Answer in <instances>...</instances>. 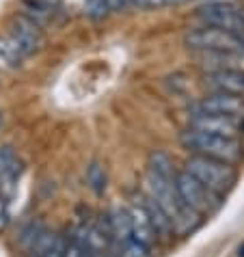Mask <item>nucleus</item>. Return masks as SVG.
I'll list each match as a JSON object with an SVG mask.
<instances>
[{
    "label": "nucleus",
    "instance_id": "obj_1",
    "mask_svg": "<svg viewBox=\"0 0 244 257\" xmlns=\"http://www.w3.org/2000/svg\"><path fill=\"white\" fill-rule=\"evenodd\" d=\"M152 199H156L158 203L162 205V210L169 214L171 223H173V231L179 235H186V233H192L199 227L201 223V214L195 212L192 208H188L182 197L177 195V188L173 180H167V177H160L156 175L154 171H147L145 175V190Z\"/></svg>",
    "mask_w": 244,
    "mask_h": 257
},
{
    "label": "nucleus",
    "instance_id": "obj_2",
    "mask_svg": "<svg viewBox=\"0 0 244 257\" xmlns=\"http://www.w3.org/2000/svg\"><path fill=\"white\" fill-rule=\"evenodd\" d=\"M179 143L190 154L207 156V158H216L229 164L238 162L242 158V143L238 139L218 137V134L195 130V127H188V130H184L179 134Z\"/></svg>",
    "mask_w": 244,
    "mask_h": 257
},
{
    "label": "nucleus",
    "instance_id": "obj_3",
    "mask_svg": "<svg viewBox=\"0 0 244 257\" xmlns=\"http://www.w3.org/2000/svg\"><path fill=\"white\" fill-rule=\"evenodd\" d=\"M184 171H188L192 177H197L203 186H207L216 195L229 190L235 182V171L229 162L207 158V156H199V154H190L186 158Z\"/></svg>",
    "mask_w": 244,
    "mask_h": 257
},
{
    "label": "nucleus",
    "instance_id": "obj_4",
    "mask_svg": "<svg viewBox=\"0 0 244 257\" xmlns=\"http://www.w3.org/2000/svg\"><path fill=\"white\" fill-rule=\"evenodd\" d=\"M184 44L190 50H229V52H244V37L229 31H222L218 26H199L195 31H188L184 37Z\"/></svg>",
    "mask_w": 244,
    "mask_h": 257
},
{
    "label": "nucleus",
    "instance_id": "obj_5",
    "mask_svg": "<svg viewBox=\"0 0 244 257\" xmlns=\"http://www.w3.org/2000/svg\"><path fill=\"white\" fill-rule=\"evenodd\" d=\"M173 184L177 188V195L182 197V201L195 212L205 214L216 208V192H212L207 186H203L188 171H177L173 177Z\"/></svg>",
    "mask_w": 244,
    "mask_h": 257
},
{
    "label": "nucleus",
    "instance_id": "obj_6",
    "mask_svg": "<svg viewBox=\"0 0 244 257\" xmlns=\"http://www.w3.org/2000/svg\"><path fill=\"white\" fill-rule=\"evenodd\" d=\"M197 18L207 26H218L244 37V9L238 5H201Z\"/></svg>",
    "mask_w": 244,
    "mask_h": 257
},
{
    "label": "nucleus",
    "instance_id": "obj_7",
    "mask_svg": "<svg viewBox=\"0 0 244 257\" xmlns=\"http://www.w3.org/2000/svg\"><path fill=\"white\" fill-rule=\"evenodd\" d=\"M190 127L210 132V134H218V137H229V139H238V134L242 132L240 119L197 110V108H190Z\"/></svg>",
    "mask_w": 244,
    "mask_h": 257
},
{
    "label": "nucleus",
    "instance_id": "obj_8",
    "mask_svg": "<svg viewBox=\"0 0 244 257\" xmlns=\"http://www.w3.org/2000/svg\"><path fill=\"white\" fill-rule=\"evenodd\" d=\"M192 59L197 67L203 71H222L238 69L244 71V52H229V50H192Z\"/></svg>",
    "mask_w": 244,
    "mask_h": 257
},
{
    "label": "nucleus",
    "instance_id": "obj_9",
    "mask_svg": "<svg viewBox=\"0 0 244 257\" xmlns=\"http://www.w3.org/2000/svg\"><path fill=\"white\" fill-rule=\"evenodd\" d=\"M9 35L13 41L20 46V50L24 52V56L35 54L44 44V35H41V26L35 24L33 20H28L26 16H16L9 24Z\"/></svg>",
    "mask_w": 244,
    "mask_h": 257
},
{
    "label": "nucleus",
    "instance_id": "obj_10",
    "mask_svg": "<svg viewBox=\"0 0 244 257\" xmlns=\"http://www.w3.org/2000/svg\"><path fill=\"white\" fill-rule=\"evenodd\" d=\"M192 108L205 110V112H216V115H227L233 119L244 117V97L233 93H220V91H210L201 102H197Z\"/></svg>",
    "mask_w": 244,
    "mask_h": 257
},
{
    "label": "nucleus",
    "instance_id": "obj_11",
    "mask_svg": "<svg viewBox=\"0 0 244 257\" xmlns=\"http://www.w3.org/2000/svg\"><path fill=\"white\" fill-rule=\"evenodd\" d=\"M203 87L207 91H220V93H233L244 97V71H238V69L205 71Z\"/></svg>",
    "mask_w": 244,
    "mask_h": 257
},
{
    "label": "nucleus",
    "instance_id": "obj_12",
    "mask_svg": "<svg viewBox=\"0 0 244 257\" xmlns=\"http://www.w3.org/2000/svg\"><path fill=\"white\" fill-rule=\"evenodd\" d=\"M128 210H130V218H132V235H134V240H139V242H143V244L152 246L158 235H156V229H154L152 220H149V216H147L145 208H143V203L139 201V197H136V192L132 195V203H130V208Z\"/></svg>",
    "mask_w": 244,
    "mask_h": 257
},
{
    "label": "nucleus",
    "instance_id": "obj_13",
    "mask_svg": "<svg viewBox=\"0 0 244 257\" xmlns=\"http://www.w3.org/2000/svg\"><path fill=\"white\" fill-rule=\"evenodd\" d=\"M136 197H139V201L143 203V208H145L149 220H152L154 229H156V235H160L162 240H169L171 235H173V223H171L169 214L162 210V205L156 201V199H152L147 195V192H136Z\"/></svg>",
    "mask_w": 244,
    "mask_h": 257
},
{
    "label": "nucleus",
    "instance_id": "obj_14",
    "mask_svg": "<svg viewBox=\"0 0 244 257\" xmlns=\"http://www.w3.org/2000/svg\"><path fill=\"white\" fill-rule=\"evenodd\" d=\"M108 223H110V231H112V240L124 244L132 235V218H130V210L121 208V205H114L108 212Z\"/></svg>",
    "mask_w": 244,
    "mask_h": 257
},
{
    "label": "nucleus",
    "instance_id": "obj_15",
    "mask_svg": "<svg viewBox=\"0 0 244 257\" xmlns=\"http://www.w3.org/2000/svg\"><path fill=\"white\" fill-rule=\"evenodd\" d=\"M24 52L20 50V46L13 41L9 33L0 37V69H16L24 63Z\"/></svg>",
    "mask_w": 244,
    "mask_h": 257
},
{
    "label": "nucleus",
    "instance_id": "obj_16",
    "mask_svg": "<svg viewBox=\"0 0 244 257\" xmlns=\"http://www.w3.org/2000/svg\"><path fill=\"white\" fill-rule=\"evenodd\" d=\"M147 171H154L156 175L160 177H167V180H173L175 177V164L171 160V156L167 152H160V149H156V152L149 154L147 158Z\"/></svg>",
    "mask_w": 244,
    "mask_h": 257
},
{
    "label": "nucleus",
    "instance_id": "obj_17",
    "mask_svg": "<svg viewBox=\"0 0 244 257\" xmlns=\"http://www.w3.org/2000/svg\"><path fill=\"white\" fill-rule=\"evenodd\" d=\"M87 182H89V188L95 192V195H104L106 190V184H108V177H106V169L99 160H93L89 167H87Z\"/></svg>",
    "mask_w": 244,
    "mask_h": 257
},
{
    "label": "nucleus",
    "instance_id": "obj_18",
    "mask_svg": "<svg viewBox=\"0 0 244 257\" xmlns=\"http://www.w3.org/2000/svg\"><path fill=\"white\" fill-rule=\"evenodd\" d=\"M54 231H50L48 229V227L44 225V227H41V229H39V233L37 235H35V240L31 242V246H28V251H31L33 255H37V257H41V255H44L46 251H48V248H50V244H52V242H54Z\"/></svg>",
    "mask_w": 244,
    "mask_h": 257
},
{
    "label": "nucleus",
    "instance_id": "obj_19",
    "mask_svg": "<svg viewBox=\"0 0 244 257\" xmlns=\"http://www.w3.org/2000/svg\"><path fill=\"white\" fill-rule=\"evenodd\" d=\"M121 257H152V253H149V246L143 244V242L130 238L128 242H124L119 248Z\"/></svg>",
    "mask_w": 244,
    "mask_h": 257
},
{
    "label": "nucleus",
    "instance_id": "obj_20",
    "mask_svg": "<svg viewBox=\"0 0 244 257\" xmlns=\"http://www.w3.org/2000/svg\"><path fill=\"white\" fill-rule=\"evenodd\" d=\"M84 13L91 20H102L108 16V7L104 0H84Z\"/></svg>",
    "mask_w": 244,
    "mask_h": 257
},
{
    "label": "nucleus",
    "instance_id": "obj_21",
    "mask_svg": "<svg viewBox=\"0 0 244 257\" xmlns=\"http://www.w3.org/2000/svg\"><path fill=\"white\" fill-rule=\"evenodd\" d=\"M41 227H44V223H39V220H31L28 225H24V229L20 231V244H22L24 248L31 246V242L35 240V235L39 233Z\"/></svg>",
    "mask_w": 244,
    "mask_h": 257
},
{
    "label": "nucleus",
    "instance_id": "obj_22",
    "mask_svg": "<svg viewBox=\"0 0 244 257\" xmlns=\"http://www.w3.org/2000/svg\"><path fill=\"white\" fill-rule=\"evenodd\" d=\"M65 251H67V235L56 233L54 242L50 244V248L41 257H65Z\"/></svg>",
    "mask_w": 244,
    "mask_h": 257
},
{
    "label": "nucleus",
    "instance_id": "obj_23",
    "mask_svg": "<svg viewBox=\"0 0 244 257\" xmlns=\"http://www.w3.org/2000/svg\"><path fill=\"white\" fill-rule=\"evenodd\" d=\"M65 257H104V255L97 253V251H91L89 246H82V244H76V242H69L67 240Z\"/></svg>",
    "mask_w": 244,
    "mask_h": 257
},
{
    "label": "nucleus",
    "instance_id": "obj_24",
    "mask_svg": "<svg viewBox=\"0 0 244 257\" xmlns=\"http://www.w3.org/2000/svg\"><path fill=\"white\" fill-rule=\"evenodd\" d=\"M179 3L182 0H132V7H139V9H162V7H173Z\"/></svg>",
    "mask_w": 244,
    "mask_h": 257
},
{
    "label": "nucleus",
    "instance_id": "obj_25",
    "mask_svg": "<svg viewBox=\"0 0 244 257\" xmlns=\"http://www.w3.org/2000/svg\"><path fill=\"white\" fill-rule=\"evenodd\" d=\"M11 223V210H9V197L0 195V231H5Z\"/></svg>",
    "mask_w": 244,
    "mask_h": 257
},
{
    "label": "nucleus",
    "instance_id": "obj_26",
    "mask_svg": "<svg viewBox=\"0 0 244 257\" xmlns=\"http://www.w3.org/2000/svg\"><path fill=\"white\" fill-rule=\"evenodd\" d=\"M18 156L16 152H13V147L11 145H5V147H0V177H3V173L7 169H9V164L16 160Z\"/></svg>",
    "mask_w": 244,
    "mask_h": 257
},
{
    "label": "nucleus",
    "instance_id": "obj_27",
    "mask_svg": "<svg viewBox=\"0 0 244 257\" xmlns=\"http://www.w3.org/2000/svg\"><path fill=\"white\" fill-rule=\"evenodd\" d=\"M108 11H114V13H121V11H128L132 7V0H104Z\"/></svg>",
    "mask_w": 244,
    "mask_h": 257
},
{
    "label": "nucleus",
    "instance_id": "obj_28",
    "mask_svg": "<svg viewBox=\"0 0 244 257\" xmlns=\"http://www.w3.org/2000/svg\"><path fill=\"white\" fill-rule=\"evenodd\" d=\"M37 3H39V5H44V7H46V9H50V11H52V13H56V11H59V9H61L63 0H37Z\"/></svg>",
    "mask_w": 244,
    "mask_h": 257
},
{
    "label": "nucleus",
    "instance_id": "obj_29",
    "mask_svg": "<svg viewBox=\"0 0 244 257\" xmlns=\"http://www.w3.org/2000/svg\"><path fill=\"white\" fill-rule=\"evenodd\" d=\"M203 5H238V0H203Z\"/></svg>",
    "mask_w": 244,
    "mask_h": 257
},
{
    "label": "nucleus",
    "instance_id": "obj_30",
    "mask_svg": "<svg viewBox=\"0 0 244 257\" xmlns=\"http://www.w3.org/2000/svg\"><path fill=\"white\" fill-rule=\"evenodd\" d=\"M238 255H240V257H244V244L240 246V251H238Z\"/></svg>",
    "mask_w": 244,
    "mask_h": 257
}]
</instances>
